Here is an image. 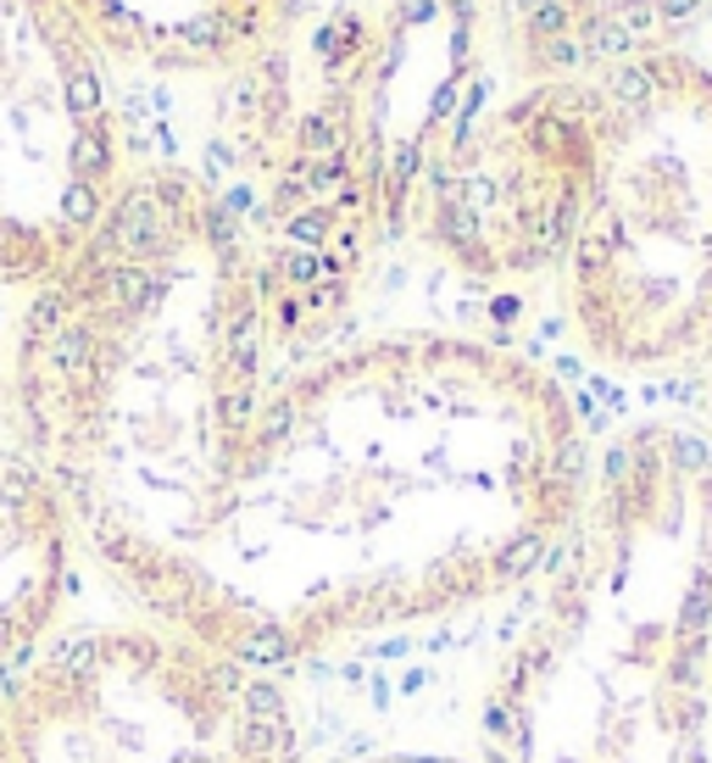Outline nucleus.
<instances>
[{
  "label": "nucleus",
  "instance_id": "f257e3e1",
  "mask_svg": "<svg viewBox=\"0 0 712 763\" xmlns=\"http://www.w3.org/2000/svg\"><path fill=\"white\" fill-rule=\"evenodd\" d=\"M590 441L507 341L368 329L274 368L162 624L267 668L518 602L574 530Z\"/></svg>",
  "mask_w": 712,
  "mask_h": 763
},
{
  "label": "nucleus",
  "instance_id": "f03ea898",
  "mask_svg": "<svg viewBox=\"0 0 712 763\" xmlns=\"http://www.w3.org/2000/svg\"><path fill=\"white\" fill-rule=\"evenodd\" d=\"M267 379L262 263L240 207L190 162H134L101 229L29 296L7 352L12 441L134 613L162 619L240 474Z\"/></svg>",
  "mask_w": 712,
  "mask_h": 763
},
{
  "label": "nucleus",
  "instance_id": "7ed1b4c3",
  "mask_svg": "<svg viewBox=\"0 0 712 763\" xmlns=\"http://www.w3.org/2000/svg\"><path fill=\"white\" fill-rule=\"evenodd\" d=\"M452 763H712V446L646 423L490 646Z\"/></svg>",
  "mask_w": 712,
  "mask_h": 763
},
{
  "label": "nucleus",
  "instance_id": "20e7f679",
  "mask_svg": "<svg viewBox=\"0 0 712 763\" xmlns=\"http://www.w3.org/2000/svg\"><path fill=\"white\" fill-rule=\"evenodd\" d=\"M0 763H312V714L290 668L129 608L0 681Z\"/></svg>",
  "mask_w": 712,
  "mask_h": 763
},
{
  "label": "nucleus",
  "instance_id": "39448f33",
  "mask_svg": "<svg viewBox=\"0 0 712 763\" xmlns=\"http://www.w3.org/2000/svg\"><path fill=\"white\" fill-rule=\"evenodd\" d=\"M563 279L579 346L607 368L652 374L712 352V90L652 67L641 96H607Z\"/></svg>",
  "mask_w": 712,
  "mask_h": 763
},
{
  "label": "nucleus",
  "instance_id": "423d86ee",
  "mask_svg": "<svg viewBox=\"0 0 712 763\" xmlns=\"http://www.w3.org/2000/svg\"><path fill=\"white\" fill-rule=\"evenodd\" d=\"M129 174L112 62L73 0H0V290L51 285Z\"/></svg>",
  "mask_w": 712,
  "mask_h": 763
},
{
  "label": "nucleus",
  "instance_id": "0eeeda50",
  "mask_svg": "<svg viewBox=\"0 0 712 763\" xmlns=\"http://www.w3.org/2000/svg\"><path fill=\"white\" fill-rule=\"evenodd\" d=\"M601 112V84H541L490 112L457 107L423 162L407 234L474 285L563 268L596 190Z\"/></svg>",
  "mask_w": 712,
  "mask_h": 763
},
{
  "label": "nucleus",
  "instance_id": "6e6552de",
  "mask_svg": "<svg viewBox=\"0 0 712 763\" xmlns=\"http://www.w3.org/2000/svg\"><path fill=\"white\" fill-rule=\"evenodd\" d=\"M112 73L245 84L290 62L307 0H73Z\"/></svg>",
  "mask_w": 712,
  "mask_h": 763
},
{
  "label": "nucleus",
  "instance_id": "1a4fd4ad",
  "mask_svg": "<svg viewBox=\"0 0 712 763\" xmlns=\"http://www.w3.org/2000/svg\"><path fill=\"white\" fill-rule=\"evenodd\" d=\"M78 557L84 546L51 474L18 441H0V681L73 619Z\"/></svg>",
  "mask_w": 712,
  "mask_h": 763
},
{
  "label": "nucleus",
  "instance_id": "9d476101",
  "mask_svg": "<svg viewBox=\"0 0 712 763\" xmlns=\"http://www.w3.org/2000/svg\"><path fill=\"white\" fill-rule=\"evenodd\" d=\"M690 7H696V0H663V7H657V12H663V18H685Z\"/></svg>",
  "mask_w": 712,
  "mask_h": 763
}]
</instances>
